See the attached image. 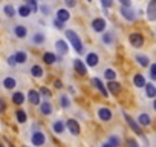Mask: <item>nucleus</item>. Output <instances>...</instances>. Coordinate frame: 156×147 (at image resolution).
I'll return each mask as SVG.
<instances>
[{
  "instance_id": "obj_1",
  "label": "nucleus",
  "mask_w": 156,
  "mask_h": 147,
  "mask_svg": "<svg viewBox=\"0 0 156 147\" xmlns=\"http://www.w3.org/2000/svg\"><path fill=\"white\" fill-rule=\"evenodd\" d=\"M66 37H67V40L70 41V45L73 46V49H75L78 54H83V52H84L83 43H81L80 37L76 35V32H73L72 29H67V31H66Z\"/></svg>"
},
{
  "instance_id": "obj_2",
  "label": "nucleus",
  "mask_w": 156,
  "mask_h": 147,
  "mask_svg": "<svg viewBox=\"0 0 156 147\" xmlns=\"http://www.w3.org/2000/svg\"><path fill=\"white\" fill-rule=\"evenodd\" d=\"M122 115H124V118H126V121H127V124H129V127L136 133V135H139V136H144V132H142V129H141V124H139V121H135L129 113H126V112H122Z\"/></svg>"
},
{
  "instance_id": "obj_3",
  "label": "nucleus",
  "mask_w": 156,
  "mask_h": 147,
  "mask_svg": "<svg viewBox=\"0 0 156 147\" xmlns=\"http://www.w3.org/2000/svg\"><path fill=\"white\" fill-rule=\"evenodd\" d=\"M129 40H130V45L133 48H141L144 45V37L139 32H132L130 37H129Z\"/></svg>"
},
{
  "instance_id": "obj_4",
  "label": "nucleus",
  "mask_w": 156,
  "mask_h": 147,
  "mask_svg": "<svg viewBox=\"0 0 156 147\" xmlns=\"http://www.w3.org/2000/svg\"><path fill=\"white\" fill-rule=\"evenodd\" d=\"M121 16L126 19V20H129V22H133L135 19H136V14H135V11L130 8V6H121Z\"/></svg>"
},
{
  "instance_id": "obj_5",
  "label": "nucleus",
  "mask_w": 156,
  "mask_h": 147,
  "mask_svg": "<svg viewBox=\"0 0 156 147\" xmlns=\"http://www.w3.org/2000/svg\"><path fill=\"white\" fill-rule=\"evenodd\" d=\"M73 69L76 70L78 75H86V74H87V67H86V64H84L80 58L73 60Z\"/></svg>"
},
{
  "instance_id": "obj_6",
  "label": "nucleus",
  "mask_w": 156,
  "mask_h": 147,
  "mask_svg": "<svg viewBox=\"0 0 156 147\" xmlns=\"http://www.w3.org/2000/svg\"><path fill=\"white\" fill-rule=\"evenodd\" d=\"M40 97H41V94L37 92V91H34V89H31V91L28 92V100H29V103H31L32 106H40V104H41V103H40Z\"/></svg>"
},
{
  "instance_id": "obj_7",
  "label": "nucleus",
  "mask_w": 156,
  "mask_h": 147,
  "mask_svg": "<svg viewBox=\"0 0 156 147\" xmlns=\"http://www.w3.org/2000/svg\"><path fill=\"white\" fill-rule=\"evenodd\" d=\"M90 83H92V86H94L95 89H98L104 97H107V95H109V89H106V88H104V84H103V81H101L100 78H97V77H95V78H92V80H90Z\"/></svg>"
},
{
  "instance_id": "obj_8",
  "label": "nucleus",
  "mask_w": 156,
  "mask_h": 147,
  "mask_svg": "<svg viewBox=\"0 0 156 147\" xmlns=\"http://www.w3.org/2000/svg\"><path fill=\"white\" fill-rule=\"evenodd\" d=\"M147 19L148 20H156V0H150L147 6Z\"/></svg>"
},
{
  "instance_id": "obj_9",
  "label": "nucleus",
  "mask_w": 156,
  "mask_h": 147,
  "mask_svg": "<svg viewBox=\"0 0 156 147\" xmlns=\"http://www.w3.org/2000/svg\"><path fill=\"white\" fill-rule=\"evenodd\" d=\"M98 117L101 121H110L112 120V110L109 107H100L98 109Z\"/></svg>"
},
{
  "instance_id": "obj_10",
  "label": "nucleus",
  "mask_w": 156,
  "mask_h": 147,
  "mask_svg": "<svg viewBox=\"0 0 156 147\" xmlns=\"http://www.w3.org/2000/svg\"><path fill=\"white\" fill-rule=\"evenodd\" d=\"M31 141H32V144H34V145H37V147L43 145V144H44V141H46L44 133H41V132H34V135H32Z\"/></svg>"
},
{
  "instance_id": "obj_11",
  "label": "nucleus",
  "mask_w": 156,
  "mask_h": 147,
  "mask_svg": "<svg viewBox=\"0 0 156 147\" xmlns=\"http://www.w3.org/2000/svg\"><path fill=\"white\" fill-rule=\"evenodd\" d=\"M66 124H67V129H69V132H70L72 135H75V136H76V135H80L81 129H80V124H78L75 120H69Z\"/></svg>"
},
{
  "instance_id": "obj_12",
  "label": "nucleus",
  "mask_w": 156,
  "mask_h": 147,
  "mask_svg": "<svg viewBox=\"0 0 156 147\" xmlns=\"http://www.w3.org/2000/svg\"><path fill=\"white\" fill-rule=\"evenodd\" d=\"M92 29L95 32H103L106 29V20L104 19H95L92 22Z\"/></svg>"
},
{
  "instance_id": "obj_13",
  "label": "nucleus",
  "mask_w": 156,
  "mask_h": 147,
  "mask_svg": "<svg viewBox=\"0 0 156 147\" xmlns=\"http://www.w3.org/2000/svg\"><path fill=\"white\" fill-rule=\"evenodd\" d=\"M107 89H109V92H110L112 95H119V94H121V91H122V86L113 80V81H109Z\"/></svg>"
},
{
  "instance_id": "obj_14",
  "label": "nucleus",
  "mask_w": 156,
  "mask_h": 147,
  "mask_svg": "<svg viewBox=\"0 0 156 147\" xmlns=\"http://www.w3.org/2000/svg\"><path fill=\"white\" fill-rule=\"evenodd\" d=\"M98 61H100V57H98V54H95V52H90L87 57H86V63H87V66H97L98 64Z\"/></svg>"
},
{
  "instance_id": "obj_15",
  "label": "nucleus",
  "mask_w": 156,
  "mask_h": 147,
  "mask_svg": "<svg viewBox=\"0 0 156 147\" xmlns=\"http://www.w3.org/2000/svg\"><path fill=\"white\" fill-rule=\"evenodd\" d=\"M55 48L58 49L60 55H64V54H67V51H69L66 41H63V40H57V41H55Z\"/></svg>"
},
{
  "instance_id": "obj_16",
  "label": "nucleus",
  "mask_w": 156,
  "mask_h": 147,
  "mask_svg": "<svg viewBox=\"0 0 156 147\" xmlns=\"http://www.w3.org/2000/svg\"><path fill=\"white\" fill-rule=\"evenodd\" d=\"M133 84L136 86V88H145V78L141 75V74H136V75L133 77Z\"/></svg>"
},
{
  "instance_id": "obj_17",
  "label": "nucleus",
  "mask_w": 156,
  "mask_h": 147,
  "mask_svg": "<svg viewBox=\"0 0 156 147\" xmlns=\"http://www.w3.org/2000/svg\"><path fill=\"white\" fill-rule=\"evenodd\" d=\"M57 19L58 20H61V22H67L69 19H70V14H69V11L67 9H58L57 11Z\"/></svg>"
},
{
  "instance_id": "obj_18",
  "label": "nucleus",
  "mask_w": 156,
  "mask_h": 147,
  "mask_svg": "<svg viewBox=\"0 0 156 147\" xmlns=\"http://www.w3.org/2000/svg\"><path fill=\"white\" fill-rule=\"evenodd\" d=\"M14 34H16V37H19V38H25V37L28 35V29H26L25 26L19 25V26H16V29H14Z\"/></svg>"
},
{
  "instance_id": "obj_19",
  "label": "nucleus",
  "mask_w": 156,
  "mask_h": 147,
  "mask_svg": "<svg viewBox=\"0 0 156 147\" xmlns=\"http://www.w3.org/2000/svg\"><path fill=\"white\" fill-rule=\"evenodd\" d=\"M145 94L148 98H156V86L151 84V83H147L145 84Z\"/></svg>"
},
{
  "instance_id": "obj_20",
  "label": "nucleus",
  "mask_w": 156,
  "mask_h": 147,
  "mask_svg": "<svg viewBox=\"0 0 156 147\" xmlns=\"http://www.w3.org/2000/svg\"><path fill=\"white\" fill-rule=\"evenodd\" d=\"M135 60L142 66V67H147L148 64H150V60H148V57H145V55H141V54H136L135 55Z\"/></svg>"
},
{
  "instance_id": "obj_21",
  "label": "nucleus",
  "mask_w": 156,
  "mask_h": 147,
  "mask_svg": "<svg viewBox=\"0 0 156 147\" xmlns=\"http://www.w3.org/2000/svg\"><path fill=\"white\" fill-rule=\"evenodd\" d=\"M66 126H67V124H64L63 121H55L52 127H54V132H55V133H58V135H63V132H64Z\"/></svg>"
},
{
  "instance_id": "obj_22",
  "label": "nucleus",
  "mask_w": 156,
  "mask_h": 147,
  "mask_svg": "<svg viewBox=\"0 0 156 147\" xmlns=\"http://www.w3.org/2000/svg\"><path fill=\"white\" fill-rule=\"evenodd\" d=\"M31 74H32V77H37V78H40V77H43V67L41 66H38V64H34L32 67H31Z\"/></svg>"
},
{
  "instance_id": "obj_23",
  "label": "nucleus",
  "mask_w": 156,
  "mask_h": 147,
  "mask_svg": "<svg viewBox=\"0 0 156 147\" xmlns=\"http://www.w3.org/2000/svg\"><path fill=\"white\" fill-rule=\"evenodd\" d=\"M40 110H41L43 115H51V113H52V106H51V103H49V101L41 103V104H40Z\"/></svg>"
},
{
  "instance_id": "obj_24",
  "label": "nucleus",
  "mask_w": 156,
  "mask_h": 147,
  "mask_svg": "<svg viewBox=\"0 0 156 147\" xmlns=\"http://www.w3.org/2000/svg\"><path fill=\"white\" fill-rule=\"evenodd\" d=\"M43 61H44L46 64H54V63L57 61V57H55V54H52V52H46V54L43 55Z\"/></svg>"
},
{
  "instance_id": "obj_25",
  "label": "nucleus",
  "mask_w": 156,
  "mask_h": 147,
  "mask_svg": "<svg viewBox=\"0 0 156 147\" xmlns=\"http://www.w3.org/2000/svg\"><path fill=\"white\" fill-rule=\"evenodd\" d=\"M12 103L17 104V106L23 104V103H25V95H23L22 92H16V94L12 95Z\"/></svg>"
},
{
  "instance_id": "obj_26",
  "label": "nucleus",
  "mask_w": 156,
  "mask_h": 147,
  "mask_svg": "<svg viewBox=\"0 0 156 147\" xmlns=\"http://www.w3.org/2000/svg\"><path fill=\"white\" fill-rule=\"evenodd\" d=\"M16 118H17V121H19L20 124H25V123H26V120H28V115H26V112H25V110L19 109V110L16 112Z\"/></svg>"
},
{
  "instance_id": "obj_27",
  "label": "nucleus",
  "mask_w": 156,
  "mask_h": 147,
  "mask_svg": "<svg viewBox=\"0 0 156 147\" xmlns=\"http://www.w3.org/2000/svg\"><path fill=\"white\" fill-rule=\"evenodd\" d=\"M16 84H17V81H16L12 77H6V78L3 80V86H5L6 89H14Z\"/></svg>"
},
{
  "instance_id": "obj_28",
  "label": "nucleus",
  "mask_w": 156,
  "mask_h": 147,
  "mask_svg": "<svg viewBox=\"0 0 156 147\" xmlns=\"http://www.w3.org/2000/svg\"><path fill=\"white\" fill-rule=\"evenodd\" d=\"M138 121H139L141 126H150V117L147 113H141L138 117Z\"/></svg>"
},
{
  "instance_id": "obj_29",
  "label": "nucleus",
  "mask_w": 156,
  "mask_h": 147,
  "mask_svg": "<svg viewBox=\"0 0 156 147\" xmlns=\"http://www.w3.org/2000/svg\"><path fill=\"white\" fill-rule=\"evenodd\" d=\"M104 77H106L109 81H113V80L116 78V72H115L113 69H106V70H104Z\"/></svg>"
},
{
  "instance_id": "obj_30",
  "label": "nucleus",
  "mask_w": 156,
  "mask_h": 147,
  "mask_svg": "<svg viewBox=\"0 0 156 147\" xmlns=\"http://www.w3.org/2000/svg\"><path fill=\"white\" fill-rule=\"evenodd\" d=\"M31 13H32V11H31V8H29L28 5H23V6L19 8V14H20L22 17H28Z\"/></svg>"
},
{
  "instance_id": "obj_31",
  "label": "nucleus",
  "mask_w": 156,
  "mask_h": 147,
  "mask_svg": "<svg viewBox=\"0 0 156 147\" xmlns=\"http://www.w3.org/2000/svg\"><path fill=\"white\" fill-rule=\"evenodd\" d=\"M3 13H5L8 17H14V16H16V9H14V6H12V5H5Z\"/></svg>"
},
{
  "instance_id": "obj_32",
  "label": "nucleus",
  "mask_w": 156,
  "mask_h": 147,
  "mask_svg": "<svg viewBox=\"0 0 156 147\" xmlns=\"http://www.w3.org/2000/svg\"><path fill=\"white\" fill-rule=\"evenodd\" d=\"M16 58H17V63H26V60H28V55H26V52H23V51H19V52L16 54Z\"/></svg>"
},
{
  "instance_id": "obj_33",
  "label": "nucleus",
  "mask_w": 156,
  "mask_h": 147,
  "mask_svg": "<svg viewBox=\"0 0 156 147\" xmlns=\"http://www.w3.org/2000/svg\"><path fill=\"white\" fill-rule=\"evenodd\" d=\"M60 106H61L63 109H67V107L70 106V100H69L67 95H63V97L60 98Z\"/></svg>"
},
{
  "instance_id": "obj_34",
  "label": "nucleus",
  "mask_w": 156,
  "mask_h": 147,
  "mask_svg": "<svg viewBox=\"0 0 156 147\" xmlns=\"http://www.w3.org/2000/svg\"><path fill=\"white\" fill-rule=\"evenodd\" d=\"M26 5L31 8V11L32 13H37L40 8H38V5H37V0H26Z\"/></svg>"
},
{
  "instance_id": "obj_35",
  "label": "nucleus",
  "mask_w": 156,
  "mask_h": 147,
  "mask_svg": "<svg viewBox=\"0 0 156 147\" xmlns=\"http://www.w3.org/2000/svg\"><path fill=\"white\" fill-rule=\"evenodd\" d=\"M110 145H113V147H119V144H121V141H119V138L118 136H115V135H110V138H109V141H107Z\"/></svg>"
},
{
  "instance_id": "obj_36",
  "label": "nucleus",
  "mask_w": 156,
  "mask_h": 147,
  "mask_svg": "<svg viewBox=\"0 0 156 147\" xmlns=\"http://www.w3.org/2000/svg\"><path fill=\"white\" fill-rule=\"evenodd\" d=\"M103 43H104V45H112V43H113V34H110V32L104 34V35H103Z\"/></svg>"
},
{
  "instance_id": "obj_37",
  "label": "nucleus",
  "mask_w": 156,
  "mask_h": 147,
  "mask_svg": "<svg viewBox=\"0 0 156 147\" xmlns=\"http://www.w3.org/2000/svg\"><path fill=\"white\" fill-rule=\"evenodd\" d=\"M43 41H44V35H43L41 32H38V34L34 35V43H35V45H41Z\"/></svg>"
},
{
  "instance_id": "obj_38",
  "label": "nucleus",
  "mask_w": 156,
  "mask_h": 147,
  "mask_svg": "<svg viewBox=\"0 0 156 147\" xmlns=\"http://www.w3.org/2000/svg\"><path fill=\"white\" fill-rule=\"evenodd\" d=\"M40 94H41L44 98H51V97H52V94H51V91H49L48 88H41V89H40Z\"/></svg>"
},
{
  "instance_id": "obj_39",
  "label": "nucleus",
  "mask_w": 156,
  "mask_h": 147,
  "mask_svg": "<svg viewBox=\"0 0 156 147\" xmlns=\"http://www.w3.org/2000/svg\"><path fill=\"white\" fill-rule=\"evenodd\" d=\"M54 25H55L57 29H64V22H61V20H58V19L54 20Z\"/></svg>"
},
{
  "instance_id": "obj_40",
  "label": "nucleus",
  "mask_w": 156,
  "mask_h": 147,
  "mask_svg": "<svg viewBox=\"0 0 156 147\" xmlns=\"http://www.w3.org/2000/svg\"><path fill=\"white\" fill-rule=\"evenodd\" d=\"M126 145L127 147H139V144L133 139V138H130V139H127V142H126Z\"/></svg>"
},
{
  "instance_id": "obj_41",
  "label": "nucleus",
  "mask_w": 156,
  "mask_h": 147,
  "mask_svg": "<svg viewBox=\"0 0 156 147\" xmlns=\"http://www.w3.org/2000/svg\"><path fill=\"white\" fill-rule=\"evenodd\" d=\"M150 77H151L153 80H156V63L150 66Z\"/></svg>"
},
{
  "instance_id": "obj_42",
  "label": "nucleus",
  "mask_w": 156,
  "mask_h": 147,
  "mask_svg": "<svg viewBox=\"0 0 156 147\" xmlns=\"http://www.w3.org/2000/svg\"><path fill=\"white\" fill-rule=\"evenodd\" d=\"M40 11H41L44 16H48V14L51 13V8H49L48 5H41V6H40Z\"/></svg>"
},
{
  "instance_id": "obj_43",
  "label": "nucleus",
  "mask_w": 156,
  "mask_h": 147,
  "mask_svg": "<svg viewBox=\"0 0 156 147\" xmlns=\"http://www.w3.org/2000/svg\"><path fill=\"white\" fill-rule=\"evenodd\" d=\"M101 5H103L104 8H110V6L113 5V0H101Z\"/></svg>"
},
{
  "instance_id": "obj_44",
  "label": "nucleus",
  "mask_w": 156,
  "mask_h": 147,
  "mask_svg": "<svg viewBox=\"0 0 156 147\" xmlns=\"http://www.w3.org/2000/svg\"><path fill=\"white\" fill-rule=\"evenodd\" d=\"M8 64H9V66H16V64H17V58H16V55H11V57L8 58Z\"/></svg>"
},
{
  "instance_id": "obj_45",
  "label": "nucleus",
  "mask_w": 156,
  "mask_h": 147,
  "mask_svg": "<svg viewBox=\"0 0 156 147\" xmlns=\"http://www.w3.org/2000/svg\"><path fill=\"white\" fill-rule=\"evenodd\" d=\"M64 2H66V5H67L69 8H72V6H75V3H76V2H75V0H64Z\"/></svg>"
},
{
  "instance_id": "obj_46",
  "label": "nucleus",
  "mask_w": 156,
  "mask_h": 147,
  "mask_svg": "<svg viewBox=\"0 0 156 147\" xmlns=\"http://www.w3.org/2000/svg\"><path fill=\"white\" fill-rule=\"evenodd\" d=\"M54 86H55L57 89H61V88H63V83H61L60 80H55V81H54Z\"/></svg>"
},
{
  "instance_id": "obj_47",
  "label": "nucleus",
  "mask_w": 156,
  "mask_h": 147,
  "mask_svg": "<svg viewBox=\"0 0 156 147\" xmlns=\"http://www.w3.org/2000/svg\"><path fill=\"white\" fill-rule=\"evenodd\" d=\"M5 109H6V104H5V101H3V100H0V110H2V112H5Z\"/></svg>"
},
{
  "instance_id": "obj_48",
  "label": "nucleus",
  "mask_w": 156,
  "mask_h": 147,
  "mask_svg": "<svg viewBox=\"0 0 156 147\" xmlns=\"http://www.w3.org/2000/svg\"><path fill=\"white\" fill-rule=\"evenodd\" d=\"M122 6H130V0H119Z\"/></svg>"
},
{
  "instance_id": "obj_49",
  "label": "nucleus",
  "mask_w": 156,
  "mask_h": 147,
  "mask_svg": "<svg viewBox=\"0 0 156 147\" xmlns=\"http://www.w3.org/2000/svg\"><path fill=\"white\" fill-rule=\"evenodd\" d=\"M103 147H113V145H110L109 142H106V144H103Z\"/></svg>"
},
{
  "instance_id": "obj_50",
  "label": "nucleus",
  "mask_w": 156,
  "mask_h": 147,
  "mask_svg": "<svg viewBox=\"0 0 156 147\" xmlns=\"http://www.w3.org/2000/svg\"><path fill=\"white\" fill-rule=\"evenodd\" d=\"M153 109L156 110V98H154V101H153Z\"/></svg>"
},
{
  "instance_id": "obj_51",
  "label": "nucleus",
  "mask_w": 156,
  "mask_h": 147,
  "mask_svg": "<svg viewBox=\"0 0 156 147\" xmlns=\"http://www.w3.org/2000/svg\"><path fill=\"white\" fill-rule=\"evenodd\" d=\"M87 2H92V0H87Z\"/></svg>"
}]
</instances>
